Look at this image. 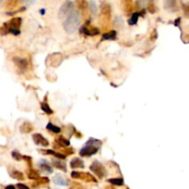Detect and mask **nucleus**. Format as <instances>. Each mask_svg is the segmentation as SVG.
Segmentation results:
<instances>
[{
    "label": "nucleus",
    "instance_id": "obj_1",
    "mask_svg": "<svg viewBox=\"0 0 189 189\" xmlns=\"http://www.w3.org/2000/svg\"><path fill=\"white\" fill-rule=\"evenodd\" d=\"M80 21H81V16L79 12L77 10H74L65 18V21L63 22V28L68 33L72 34L75 32H77V30L79 29Z\"/></svg>",
    "mask_w": 189,
    "mask_h": 189
},
{
    "label": "nucleus",
    "instance_id": "obj_2",
    "mask_svg": "<svg viewBox=\"0 0 189 189\" xmlns=\"http://www.w3.org/2000/svg\"><path fill=\"white\" fill-rule=\"evenodd\" d=\"M63 60H64V56L61 53H54L47 56V58L45 60V65L47 67L57 68L61 65Z\"/></svg>",
    "mask_w": 189,
    "mask_h": 189
},
{
    "label": "nucleus",
    "instance_id": "obj_3",
    "mask_svg": "<svg viewBox=\"0 0 189 189\" xmlns=\"http://www.w3.org/2000/svg\"><path fill=\"white\" fill-rule=\"evenodd\" d=\"M90 171L93 174H95V175H97L100 179H102L107 174L106 169L100 162H98V160H94V162L90 164Z\"/></svg>",
    "mask_w": 189,
    "mask_h": 189
},
{
    "label": "nucleus",
    "instance_id": "obj_4",
    "mask_svg": "<svg viewBox=\"0 0 189 189\" xmlns=\"http://www.w3.org/2000/svg\"><path fill=\"white\" fill-rule=\"evenodd\" d=\"M74 2L72 1H65L60 7L58 11V18H67L72 11H74Z\"/></svg>",
    "mask_w": 189,
    "mask_h": 189
},
{
    "label": "nucleus",
    "instance_id": "obj_5",
    "mask_svg": "<svg viewBox=\"0 0 189 189\" xmlns=\"http://www.w3.org/2000/svg\"><path fill=\"white\" fill-rule=\"evenodd\" d=\"M71 177L74 179H81V180L85 182H92V183L98 182L97 179L89 173H80V172L73 171L71 173Z\"/></svg>",
    "mask_w": 189,
    "mask_h": 189
},
{
    "label": "nucleus",
    "instance_id": "obj_6",
    "mask_svg": "<svg viewBox=\"0 0 189 189\" xmlns=\"http://www.w3.org/2000/svg\"><path fill=\"white\" fill-rule=\"evenodd\" d=\"M99 149H100V147L85 144L79 151V155L82 157H90V156L96 154Z\"/></svg>",
    "mask_w": 189,
    "mask_h": 189
},
{
    "label": "nucleus",
    "instance_id": "obj_7",
    "mask_svg": "<svg viewBox=\"0 0 189 189\" xmlns=\"http://www.w3.org/2000/svg\"><path fill=\"white\" fill-rule=\"evenodd\" d=\"M21 23H22V18L17 17L12 18V20H10L9 21L5 22L4 24L7 26V30H20Z\"/></svg>",
    "mask_w": 189,
    "mask_h": 189
},
{
    "label": "nucleus",
    "instance_id": "obj_8",
    "mask_svg": "<svg viewBox=\"0 0 189 189\" xmlns=\"http://www.w3.org/2000/svg\"><path fill=\"white\" fill-rule=\"evenodd\" d=\"M80 33L84 34V35H87V36H94V35H98L100 33V31L97 29V28H94L91 26H88V24L84 25L80 28L79 30Z\"/></svg>",
    "mask_w": 189,
    "mask_h": 189
},
{
    "label": "nucleus",
    "instance_id": "obj_9",
    "mask_svg": "<svg viewBox=\"0 0 189 189\" xmlns=\"http://www.w3.org/2000/svg\"><path fill=\"white\" fill-rule=\"evenodd\" d=\"M32 139L34 141V143L36 145H41L43 147H48L49 146V142L43 136H42L39 133H36L32 135Z\"/></svg>",
    "mask_w": 189,
    "mask_h": 189
},
{
    "label": "nucleus",
    "instance_id": "obj_10",
    "mask_svg": "<svg viewBox=\"0 0 189 189\" xmlns=\"http://www.w3.org/2000/svg\"><path fill=\"white\" fill-rule=\"evenodd\" d=\"M38 166H39L40 170H42L43 172L46 173V174H52L53 173V169L52 166L50 164V163H48V160H46L44 159H42L39 160L38 163Z\"/></svg>",
    "mask_w": 189,
    "mask_h": 189
},
{
    "label": "nucleus",
    "instance_id": "obj_11",
    "mask_svg": "<svg viewBox=\"0 0 189 189\" xmlns=\"http://www.w3.org/2000/svg\"><path fill=\"white\" fill-rule=\"evenodd\" d=\"M13 62L15 63V65L21 70L27 69L28 68V65H29V63H28L27 59L22 58V57H14L13 58Z\"/></svg>",
    "mask_w": 189,
    "mask_h": 189
},
{
    "label": "nucleus",
    "instance_id": "obj_12",
    "mask_svg": "<svg viewBox=\"0 0 189 189\" xmlns=\"http://www.w3.org/2000/svg\"><path fill=\"white\" fill-rule=\"evenodd\" d=\"M53 182L56 185H60V186H65L68 185V180L61 174H55L54 177L53 178Z\"/></svg>",
    "mask_w": 189,
    "mask_h": 189
},
{
    "label": "nucleus",
    "instance_id": "obj_13",
    "mask_svg": "<svg viewBox=\"0 0 189 189\" xmlns=\"http://www.w3.org/2000/svg\"><path fill=\"white\" fill-rule=\"evenodd\" d=\"M52 164L55 168L61 170V171H63L65 173H67V171H68V170H67V164H65V163H64L63 160H61L60 159H57V158L52 159Z\"/></svg>",
    "mask_w": 189,
    "mask_h": 189
},
{
    "label": "nucleus",
    "instance_id": "obj_14",
    "mask_svg": "<svg viewBox=\"0 0 189 189\" xmlns=\"http://www.w3.org/2000/svg\"><path fill=\"white\" fill-rule=\"evenodd\" d=\"M84 162L79 159V158H74L71 160L70 162V168L75 170V169H83L84 168Z\"/></svg>",
    "mask_w": 189,
    "mask_h": 189
},
{
    "label": "nucleus",
    "instance_id": "obj_15",
    "mask_svg": "<svg viewBox=\"0 0 189 189\" xmlns=\"http://www.w3.org/2000/svg\"><path fill=\"white\" fill-rule=\"evenodd\" d=\"M164 7L167 10L171 12H176L178 11V7H177V2L174 0H168L164 3Z\"/></svg>",
    "mask_w": 189,
    "mask_h": 189
},
{
    "label": "nucleus",
    "instance_id": "obj_16",
    "mask_svg": "<svg viewBox=\"0 0 189 189\" xmlns=\"http://www.w3.org/2000/svg\"><path fill=\"white\" fill-rule=\"evenodd\" d=\"M9 175H10L12 178L16 179V180L18 181H23L24 180V175L21 172L18 171L17 169H12V170H8Z\"/></svg>",
    "mask_w": 189,
    "mask_h": 189
},
{
    "label": "nucleus",
    "instance_id": "obj_17",
    "mask_svg": "<svg viewBox=\"0 0 189 189\" xmlns=\"http://www.w3.org/2000/svg\"><path fill=\"white\" fill-rule=\"evenodd\" d=\"M20 130H21V133H23V134H29V133H31V132L33 130V126L32 125V123L26 121V122H24L23 124L21 126Z\"/></svg>",
    "mask_w": 189,
    "mask_h": 189
},
{
    "label": "nucleus",
    "instance_id": "obj_18",
    "mask_svg": "<svg viewBox=\"0 0 189 189\" xmlns=\"http://www.w3.org/2000/svg\"><path fill=\"white\" fill-rule=\"evenodd\" d=\"M40 152L42 153H45V154H48V155H53L54 156L55 158L57 159H60V160H65V155H64L63 153H59V152H55L54 150H52V149H47V150H44V149H40Z\"/></svg>",
    "mask_w": 189,
    "mask_h": 189
},
{
    "label": "nucleus",
    "instance_id": "obj_19",
    "mask_svg": "<svg viewBox=\"0 0 189 189\" xmlns=\"http://www.w3.org/2000/svg\"><path fill=\"white\" fill-rule=\"evenodd\" d=\"M27 175H28V178H29V179H32V180H36V181H38L41 178L40 174L38 173L36 170H34L32 168H30L29 170H28V171H27Z\"/></svg>",
    "mask_w": 189,
    "mask_h": 189
},
{
    "label": "nucleus",
    "instance_id": "obj_20",
    "mask_svg": "<svg viewBox=\"0 0 189 189\" xmlns=\"http://www.w3.org/2000/svg\"><path fill=\"white\" fill-rule=\"evenodd\" d=\"M55 143L57 145H59L60 147H69L70 146L69 140L67 139V138H65L62 136H59V137H57L55 138Z\"/></svg>",
    "mask_w": 189,
    "mask_h": 189
},
{
    "label": "nucleus",
    "instance_id": "obj_21",
    "mask_svg": "<svg viewBox=\"0 0 189 189\" xmlns=\"http://www.w3.org/2000/svg\"><path fill=\"white\" fill-rule=\"evenodd\" d=\"M116 35H117V32L116 31L113 30L109 32H106L102 35V38H101V41H106V40H115L116 39Z\"/></svg>",
    "mask_w": 189,
    "mask_h": 189
},
{
    "label": "nucleus",
    "instance_id": "obj_22",
    "mask_svg": "<svg viewBox=\"0 0 189 189\" xmlns=\"http://www.w3.org/2000/svg\"><path fill=\"white\" fill-rule=\"evenodd\" d=\"M49 182H50V180H49L48 177H41V178L39 179V180L36 181L35 183L32 184V186H33V187H36V186H40L41 185H48Z\"/></svg>",
    "mask_w": 189,
    "mask_h": 189
},
{
    "label": "nucleus",
    "instance_id": "obj_23",
    "mask_svg": "<svg viewBox=\"0 0 189 189\" xmlns=\"http://www.w3.org/2000/svg\"><path fill=\"white\" fill-rule=\"evenodd\" d=\"M108 183H110L113 185H124V179L123 178H111L107 180Z\"/></svg>",
    "mask_w": 189,
    "mask_h": 189
},
{
    "label": "nucleus",
    "instance_id": "obj_24",
    "mask_svg": "<svg viewBox=\"0 0 189 189\" xmlns=\"http://www.w3.org/2000/svg\"><path fill=\"white\" fill-rule=\"evenodd\" d=\"M41 108H42V110L45 113H47V115H52V113H54V111L49 107V105H48V103H47V101H46V98H45V101H43V102H42L41 103Z\"/></svg>",
    "mask_w": 189,
    "mask_h": 189
},
{
    "label": "nucleus",
    "instance_id": "obj_25",
    "mask_svg": "<svg viewBox=\"0 0 189 189\" xmlns=\"http://www.w3.org/2000/svg\"><path fill=\"white\" fill-rule=\"evenodd\" d=\"M139 16H140L139 12L132 13L131 18H129V21H128V24H129V25H136V24H137V22H138V21Z\"/></svg>",
    "mask_w": 189,
    "mask_h": 189
},
{
    "label": "nucleus",
    "instance_id": "obj_26",
    "mask_svg": "<svg viewBox=\"0 0 189 189\" xmlns=\"http://www.w3.org/2000/svg\"><path fill=\"white\" fill-rule=\"evenodd\" d=\"M46 128H47V130L52 131V132H54V133H55V134H59L60 132H61V128L58 127V126H54V124H52V123H48V124H47V126H46Z\"/></svg>",
    "mask_w": 189,
    "mask_h": 189
},
{
    "label": "nucleus",
    "instance_id": "obj_27",
    "mask_svg": "<svg viewBox=\"0 0 189 189\" xmlns=\"http://www.w3.org/2000/svg\"><path fill=\"white\" fill-rule=\"evenodd\" d=\"M86 144H89V145H92V146H96V147H101L102 142L100 140V139H96V138H90L87 142Z\"/></svg>",
    "mask_w": 189,
    "mask_h": 189
},
{
    "label": "nucleus",
    "instance_id": "obj_28",
    "mask_svg": "<svg viewBox=\"0 0 189 189\" xmlns=\"http://www.w3.org/2000/svg\"><path fill=\"white\" fill-rule=\"evenodd\" d=\"M147 9H148V11L149 13L153 14V13H155L157 11V7H156V5L153 2H149V3H148Z\"/></svg>",
    "mask_w": 189,
    "mask_h": 189
},
{
    "label": "nucleus",
    "instance_id": "obj_29",
    "mask_svg": "<svg viewBox=\"0 0 189 189\" xmlns=\"http://www.w3.org/2000/svg\"><path fill=\"white\" fill-rule=\"evenodd\" d=\"M89 8L90 9V11L92 14H96L97 13V5L95 2L90 1L89 2Z\"/></svg>",
    "mask_w": 189,
    "mask_h": 189
},
{
    "label": "nucleus",
    "instance_id": "obj_30",
    "mask_svg": "<svg viewBox=\"0 0 189 189\" xmlns=\"http://www.w3.org/2000/svg\"><path fill=\"white\" fill-rule=\"evenodd\" d=\"M11 155H12L13 159H15L16 160H21L22 159V155H21V154H20V153H18V151H16V150L12 151Z\"/></svg>",
    "mask_w": 189,
    "mask_h": 189
},
{
    "label": "nucleus",
    "instance_id": "obj_31",
    "mask_svg": "<svg viewBox=\"0 0 189 189\" xmlns=\"http://www.w3.org/2000/svg\"><path fill=\"white\" fill-rule=\"evenodd\" d=\"M77 4L79 5V9H85L86 7H89V3L86 2V1H79Z\"/></svg>",
    "mask_w": 189,
    "mask_h": 189
},
{
    "label": "nucleus",
    "instance_id": "obj_32",
    "mask_svg": "<svg viewBox=\"0 0 189 189\" xmlns=\"http://www.w3.org/2000/svg\"><path fill=\"white\" fill-rule=\"evenodd\" d=\"M22 159L25 160L26 162H27V163L29 164L30 168H32V157H30V156H26V155H22Z\"/></svg>",
    "mask_w": 189,
    "mask_h": 189
},
{
    "label": "nucleus",
    "instance_id": "obj_33",
    "mask_svg": "<svg viewBox=\"0 0 189 189\" xmlns=\"http://www.w3.org/2000/svg\"><path fill=\"white\" fill-rule=\"evenodd\" d=\"M69 189H85V187L82 186V185H81L80 184H79V183H74V184H72V185L70 186Z\"/></svg>",
    "mask_w": 189,
    "mask_h": 189
},
{
    "label": "nucleus",
    "instance_id": "obj_34",
    "mask_svg": "<svg viewBox=\"0 0 189 189\" xmlns=\"http://www.w3.org/2000/svg\"><path fill=\"white\" fill-rule=\"evenodd\" d=\"M183 8H184V11H185V15L187 18H189V3L187 5H185Z\"/></svg>",
    "mask_w": 189,
    "mask_h": 189
},
{
    "label": "nucleus",
    "instance_id": "obj_35",
    "mask_svg": "<svg viewBox=\"0 0 189 189\" xmlns=\"http://www.w3.org/2000/svg\"><path fill=\"white\" fill-rule=\"evenodd\" d=\"M17 187H18V189H30V187H28L26 185H24V184H21V183L17 184Z\"/></svg>",
    "mask_w": 189,
    "mask_h": 189
},
{
    "label": "nucleus",
    "instance_id": "obj_36",
    "mask_svg": "<svg viewBox=\"0 0 189 189\" xmlns=\"http://www.w3.org/2000/svg\"><path fill=\"white\" fill-rule=\"evenodd\" d=\"M180 21H181V18H178L177 20H175L174 25H175V26H179V23H180Z\"/></svg>",
    "mask_w": 189,
    "mask_h": 189
},
{
    "label": "nucleus",
    "instance_id": "obj_37",
    "mask_svg": "<svg viewBox=\"0 0 189 189\" xmlns=\"http://www.w3.org/2000/svg\"><path fill=\"white\" fill-rule=\"evenodd\" d=\"M5 189H16V187H15L14 185H9L6 186Z\"/></svg>",
    "mask_w": 189,
    "mask_h": 189
},
{
    "label": "nucleus",
    "instance_id": "obj_38",
    "mask_svg": "<svg viewBox=\"0 0 189 189\" xmlns=\"http://www.w3.org/2000/svg\"><path fill=\"white\" fill-rule=\"evenodd\" d=\"M40 13H41V15H43H43L45 14V9L42 8V9H41V10H40Z\"/></svg>",
    "mask_w": 189,
    "mask_h": 189
},
{
    "label": "nucleus",
    "instance_id": "obj_39",
    "mask_svg": "<svg viewBox=\"0 0 189 189\" xmlns=\"http://www.w3.org/2000/svg\"><path fill=\"white\" fill-rule=\"evenodd\" d=\"M103 189H115V187H113V186H112V185H109V186H106V187H104Z\"/></svg>",
    "mask_w": 189,
    "mask_h": 189
}]
</instances>
